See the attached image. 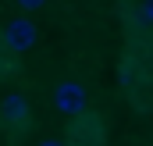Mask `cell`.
Wrapping results in <instances>:
<instances>
[{
    "mask_svg": "<svg viewBox=\"0 0 153 146\" xmlns=\"http://www.w3.org/2000/svg\"><path fill=\"white\" fill-rule=\"evenodd\" d=\"M36 22L32 18H11L7 25H4V32H0V43H4V50H11V54H25V50H32L36 46Z\"/></svg>",
    "mask_w": 153,
    "mask_h": 146,
    "instance_id": "cell-1",
    "label": "cell"
},
{
    "mask_svg": "<svg viewBox=\"0 0 153 146\" xmlns=\"http://www.w3.org/2000/svg\"><path fill=\"white\" fill-rule=\"evenodd\" d=\"M53 107L61 110V114H68V118H78V114H85L89 110V93H85V86L82 82H61L57 89H53Z\"/></svg>",
    "mask_w": 153,
    "mask_h": 146,
    "instance_id": "cell-2",
    "label": "cell"
},
{
    "mask_svg": "<svg viewBox=\"0 0 153 146\" xmlns=\"http://www.w3.org/2000/svg\"><path fill=\"white\" fill-rule=\"evenodd\" d=\"M103 136H107V125L96 110H85L68 121V139L75 143H93V146H103Z\"/></svg>",
    "mask_w": 153,
    "mask_h": 146,
    "instance_id": "cell-3",
    "label": "cell"
},
{
    "mask_svg": "<svg viewBox=\"0 0 153 146\" xmlns=\"http://www.w3.org/2000/svg\"><path fill=\"white\" fill-rule=\"evenodd\" d=\"M0 118H4L11 128H22V125L32 121V107H29V100H25L22 93H7V96L0 100Z\"/></svg>",
    "mask_w": 153,
    "mask_h": 146,
    "instance_id": "cell-4",
    "label": "cell"
},
{
    "mask_svg": "<svg viewBox=\"0 0 153 146\" xmlns=\"http://www.w3.org/2000/svg\"><path fill=\"white\" fill-rule=\"evenodd\" d=\"M139 22L143 25H153V0H143L139 4Z\"/></svg>",
    "mask_w": 153,
    "mask_h": 146,
    "instance_id": "cell-5",
    "label": "cell"
},
{
    "mask_svg": "<svg viewBox=\"0 0 153 146\" xmlns=\"http://www.w3.org/2000/svg\"><path fill=\"white\" fill-rule=\"evenodd\" d=\"M43 4H46V0H18V7H22V11H39Z\"/></svg>",
    "mask_w": 153,
    "mask_h": 146,
    "instance_id": "cell-6",
    "label": "cell"
},
{
    "mask_svg": "<svg viewBox=\"0 0 153 146\" xmlns=\"http://www.w3.org/2000/svg\"><path fill=\"white\" fill-rule=\"evenodd\" d=\"M39 146H68V139H53V136H50V139H43Z\"/></svg>",
    "mask_w": 153,
    "mask_h": 146,
    "instance_id": "cell-7",
    "label": "cell"
},
{
    "mask_svg": "<svg viewBox=\"0 0 153 146\" xmlns=\"http://www.w3.org/2000/svg\"><path fill=\"white\" fill-rule=\"evenodd\" d=\"M68 146H93V143H75V139H68Z\"/></svg>",
    "mask_w": 153,
    "mask_h": 146,
    "instance_id": "cell-8",
    "label": "cell"
}]
</instances>
